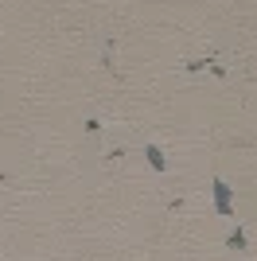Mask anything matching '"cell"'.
<instances>
[{
	"label": "cell",
	"instance_id": "obj_1",
	"mask_svg": "<svg viewBox=\"0 0 257 261\" xmlns=\"http://www.w3.org/2000/svg\"><path fill=\"white\" fill-rule=\"evenodd\" d=\"M214 199H218V211H222V215L234 211V203H230V187H226L222 179H214Z\"/></svg>",
	"mask_w": 257,
	"mask_h": 261
}]
</instances>
